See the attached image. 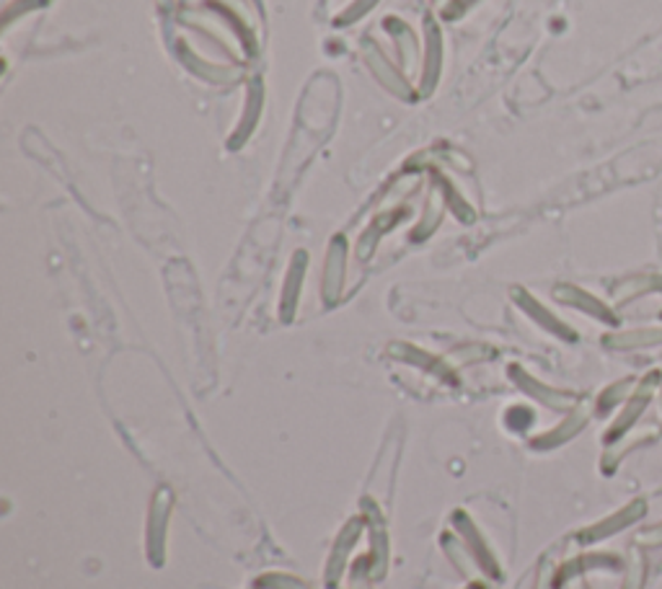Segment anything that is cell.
Instances as JSON below:
<instances>
[{
  "label": "cell",
  "mask_w": 662,
  "mask_h": 589,
  "mask_svg": "<svg viewBox=\"0 0 662 589\" xmlns=\"http://www.w3.org/2000/svg\"><path fill=\"white\" fill-rule=\"evenodd\" d=\"M639 543L641 545H660L662 543V523L654 525V528H650V530L641 532Z\"/></svg>",
  "instance_id": "1"
}]
</instances>
